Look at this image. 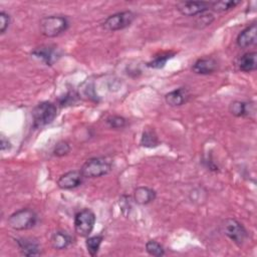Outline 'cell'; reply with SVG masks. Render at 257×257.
<instances>
[{
	"label": "cell",
	"instance_id": "30bf717a",
	"mask_svg": "<svg viewBox=\"0 0 257 257\" xmlns=\"http://www.w3.org/2000/svg\"><path fill=\"white\" fill-rule=\"evenodd\" d=\"M83 179L84 176L82 175L80 170L69 171L59 177V179L57 180V186L62 190L75 189L82 184Z\"/></svg>",
	"mask_w": 257,
	"mask_h": 257
},
{
	"label": "cell",
	"instance_id": "d6986e66",
	"mask_svg": "<svg viewBox=\"0 0 257 257\" xmlns=\"http://www.w3.org/2000/svg\"><path fill=\"white\" fill-rule=\"evenodd\" d=\"M140 144L142 147L151 149V148L158 147L160 145V141H159V138L154 130L147 128L143 132Z\"/></svg>",
	"mask_w": 257,
	"mask_h": 257
},
{
	"label": "cell",
	"instance_id": "9c48e42d",
	"mask_svg": "<svg viewBox=\"0 0 257 257\" xmlns=\"http://www.w3.org/2000/svg\"><path fill=\"white\" fill-rule=\"evenodd\" d=\"M229 111L237 117H253L256 112L254 101L234 100L229 104Z\"/></svg>",
	"mask_w": 257,
	"mask_h": 257
},
{
	"label": "cell",
	"instance_id": "ffe728a7",
	"mask_svg": "<svg viewBox=\"0 0 257 257\" xmlns=\"http://www.w3.org/2000/svg\"><path fill=\"white\" fill-rule=\"evenodd\" d=\"M240 3H241L240 1H234V0L216 1V2H211L210 9H212L215 12H226L231 9H234Z\"/></svg>",
	"mask_w": 257,
	"mask_h": 257
},
{
	"label": "cell",
	"instance_id": "6da1fadb",
	"mask_svg": "<svg viewBox=\"0 0 257 257\" xmlns=\"http://www.w3.org/2000/svg\"><path fill=\"white\" fill-rule=\"evenodd\" d=\"M69 27V21L62 15H49L40 19V33L48 38L59 36L64 33Z\"/></svg>",
	"mask_w": 257,
	"mask_h": 257
},
{
	"label": "cell",
	"instance_id": "603a6c76",
	"mask_svg": "<svg viewBox=\"0 0 257 257\" xmlns=\"http://www.w3.org/2000/svg\"><path fill=\"white\" fill-rule=\"evenodd\" d=\"M213 21H214L213 14L209 11H206V12H203V13L196 16L195 24L198 28H204V27H207V26L211 25V23Z\"/></svg>",
	"mask_w": 257,
	"mask_h": 257
},
{
	"label": "cell",
	"instance_id": "e0dca14e",
	"mask_svg": "<svg viewBox=\"0 0 257 257\" xmlns=\"http://www.w3.org/2000/svg\"><path fill=\"white\" fill-rule=\"evenodd\" d=\"M72 242L71 236L64 231H56L50 237V244L55 250H64Z\"/></svg>",
	"mask_w": 257,
	"mask_h": 257
},
{
	"label": "cell",
	"instance_id": "52a82bcc",
	"mask_svg": "<svg viewBox=\"0 0 257 257\" xmlns=\"http://www.w3.org/2000/svg\"><path fill=\"white\" fill-rule=\"evenodd\" d=\"M136 14L130 10L114 13L108 16L102 23V27L108 31H117L128 27L135 20Z\"/></svg>",
	"mask_w": 257,
	"mask_h": 257
},
{
	"label": "cell",
	"instance_id": "2e32d148",
	"mask_svg": "<svg viewBox=\"0 0 257 257\" xmlns=\"http://www.w3.org/2000/svg\"><path fill=\"white\" fill-rule=\"evenodd\" d=\"M156 191L149 187H139L134 191V201L139 205H148L156 199Z\"/></svg>",
	"mask_w": 257,
	"mask_h": 257
},
{
	"label": "cell",
	"instance_id": "ac0fdd59",
	"mask_svg": "<svg viewBox=\"0 0 257 257\" xmlns=\"http://www.w3.org/2000/svg\"><path fill=\"white\" fill-rule=\"evenodd\" d=\"M238 67L243 72H251L257 68V53L255 51L243 54L239 61Z\"/></svg>",
	"mask_w": 257,
	"mask_h": 257
},
{
	"label": "cell",
	"instance_id": "5bb4252c",
	"mask_svg": "<svg viewBox=\"0 0 257 257\" xmlns=\"http://www.w3.org/2000/svg\"><path fill=\"white\" fill-rule=\"evenodd\" d=\"M190 98V92L186 87H180L168 92L165 95V100L170 106H181Z\"/></svg>",
	"mask_w": 257,
	"mask_h": 257
},
{
	"label": "cell",
	"instance_id": "7c38bea8",
	"mask_svg": "<svg viewBox=\"0 0 257 257\" xmlns=\"http://www.w3.org/2000/svg\"><path fill=\"white\" fill-rule=\"evenodd\" d=\"M31 53L33 56L43 61L46 65H52L60 55L56 47L50 45H42L37 47Z\"/></svg>",
	"mask_w": 257,
	"mask_h": 257
},
{
	"label": "cell",
	"instance_id": "277c9868",
	"mask_svg": "<svg viewBox=\"0 0 257 257\" xmlns=\"http://www.w3.org/2000/svg\"><path fill=\"white\" fill-rule=\"evenodd\" d=\"M112 169L111 163L104 158H91L87 160L81 167L80 171L84 178L94 179L107 175Z\"/></svg>",
	"mask_w": 257,
	"mask_h": 257
},
{
	"label": "cell",
	"instance_id": "ba28073f",
	"mask_svg": "<svg viewBox=\"0 0 257 257\" xmlns=\"http://www.w3.org/2000/svg\"><path fill=\"white\" fill-rule=\"evenodd\" d=\"M211 2L206 1H181L176 5L177 10L184 16H197L203 12L209 11Z\"/></svg>",
	"mask_w": 257,
	"mask_h": 257
},
{
	"label": "cell",
	"instance_id": "44dd1931",
	"mask_svg": "<svg viewBox=\"0 0 257 257\" xmlns=\"http://www.w3.org/2000/svg\"><path fill=\"white\" fill-rule=\"evenodd\" d=\"M103 240V237L101 235H96V236H91V237H87L86 241H85V245H86V249L87 252L91 255V256H95L99 250V247L101 245V242Z\"/></svg>",
	"mask_w": 257,
	"mask_h": 257
},
{
	"label": "cell",
	"instance_id": "5b68a950",
	"mask_svg": "<svg viewBox=\"0 0 257 257\" xmlns=\"http://www.w3.org/2000/svg\"><path fill=\"white\" fill-rule=\"evenodd\" d=\"M221 231L238 246L243 245L248 238V232L245 227L233 218H227L222 221Z\"/></svg>",
	"mask_w": 257,
	"mask_h": 257
},
{
	"label": "cell",
	"instance_id": "d4e9b609",
	"mask_svg": "<svg viewBox=\"0 0 257 257\" xmlns=\"http://www.w3.org/2000/svg\"><path fill=\"white\" fill-rule=\"evenodd\" d=\"M106 123L109 127L111 128H115V130H118V128H122L126 125L127 121H126V118H124L123 116H120V115H110L106 118Z\"/></svg>",
	"mask_w": 257,
	"mask_h": 257
},
{
	"label": "cell",
	"instance_id": "8992f818",
	"mask_svg": "<svg viewBox=\"0 0 257 257\" xmlns=\"http://www.w3.org/2000/svg\"><path fill=\"white\" fill-rule=\"evenodd\" d=\"M95 215L90 209H83L74 216V230L80 237H88L95 224Z\"/></svg>",
	"mask_w": 257,
	"mask_h": 257
},
{
	"label": "cell",
	"instance_id": "83f0119b",
	"mask_svg": "<svg viewBox=\"0 0 257 257\" xmlns=\"http://www.w3.org/2000/svg\"><path fill=\"white\" fill-rule=\"evenodd\" d=\"M1 151L2 152H5V151H8L10 148H11V144L10 142L8 141V139H6L4 136H1Z\"/></svg>",
	"mask_w": 257,
	"mask_h": 257
},
{
	"label": "cell",
	"instance_id": "3957f363",
	"mask_svg": "<svg viewBox=\"0 0 257 257\" xmlns=\"http://www.w3.org/2000/svg\"><path fill=\"white\" fill-rule=\"evenodd\" d=\"M38 221V216L32 209L23 208L11 214L7 220L8 225L16 230L23 231L33 228Z\"/></svg>",
	"mask_w": 257,
	"mask_h": 257
},
{
	"label": "cell",
	"instance_id": "7402d4cb",
	"mask_svg": "<svg viewBox=\"0 0 257 257\" xmlns=\"http://www.w3.org/2000/svg\"><path fill=\"white\" fill-rule=\"evenodd\" d=\"M146 251L155 257H162L165 255L164 247L155 240H149L146 243Z\"/></svg>",
	"mask_w": 257,
	"mask_h": 257
},
{
	"label": "cell",
	"instance_id": "4316f807",
	"mask_svg": "<svg viewBox=\"0 0 257 257\" xmlns=\"http://www.w3.org/2000/svg\"><path fill=\"white\" fill-rule=\"evenodd\" d=\"M10 23H11L10 15L5 11H1L0 12V33L1 34H4L7 31V29L10 26Z\"/></svg>",
	"mask_w": 257,
	"mask_h": 257
},
{
	"label": "cell",
	"instance_id": "cb8c5ba5",
	"mask_svg": "<svg viewBox=\"0 0 257 257\" xmlns=\"http://www.w3.org/2000/svg\"><path fill=\"white\" fill-rule=\"evenodd\" d=\"M174 54H170V53H165V54H161L159 56H156L153 60H151L150 62H148V66L152 67V68H162L166 65L167 61L173 57Z\"/></svg>",
	"mask_w": 257,
	"mask_h": 257
},
{
	"label": "cell",
	"instance_id": "9a60e30c",
	"mask_svg": "<svg viewBox=\"0 0 257 257\" xmlns=\"http://www.w3.org/2000/svg\"><path fill=\"white\" fill-rule=\"evenodd\" d=\"M16 243L21 254L24 256H37L41 254L39 244L31 238H18Z\"/></svg>",
	"mask_w": 257,
	"mask_h": 257
},
{
	"label": "cell",
	"instance_id": "4fadbf2b",
	"mask_svg": "<svg viewBox=\"0 0 257 257\" xmlns=\"http://www.w3.org/2000/svg\"><path fill=\"white\" fill-rule=\"evenodd\" d=\"M217 67H218V63L215 58L203 57L195 61V63L192 66V70L197 74L207 75L216 71Z\"/></svg>",
	"mask_w": 257,
	"mask_h": 257
},
{
	"label": "cell",
	"instance_id": "484cf974",
	"mask_svg": "<svg viewBox=\"0 0 257 257\" xmlns=\"http://www.w3.org/2000/svg\"><path fill=\"white\" fill-rule=\"evenodd\" d=\"M69 152H70V146H69V144H68L66 141H60V142H58V143L55 145V147H54V149H53V151H52L53 155L56 156V157H63V156H66Z\"/></svg>",
	"mask_w": 257,
	"mask_h": 257
},
{
	"label": "cell",
	"instance_id": "7a4b0ae2",
	"mask_svg": "<svg viewBox=\"0 0 257 257\" xmlns=\"http://www.w3.org/2000/svg\"><path fill=\"white\" fill-rule=\"evenodd\" d=\"M57 115V107L53 102L41 101L32 109L34 128H42L51 123Z\"/></svg>",
	"mask_w": 257,
	"mask_h": 257
},
{
	"label": "cell",
	"instance_id": "8fae6325",
	"mask_svg": "<svg viewBox=\"0 0 257 257\" xmlns=\"http://www.w3.org/2000/svg\"><path fill=\"white\" fill-rule=\"evenodd\" d=\"M257 41V26L256 23L244 28L236 38V44L240 48H247L252 46Z\"/></svg>",
	"mask_w": 257,
	"mask_h": 257
}]
</instances>
